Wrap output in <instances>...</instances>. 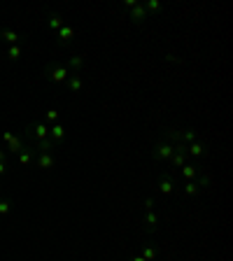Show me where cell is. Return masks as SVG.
Returning <instances> with one entry per match:
<instances>
[{"instance_id": "6", "label": "cell", "mask_w": 233, "mask_h": 261, "mask_svg": "<svg viewBox=\"0 0 233 261\" xmlns=\"http://www.w3.org/2000/svg\"><path fill=\"white\" fill-rule=\"evenodd\" d=\"M182 175H184V177H194V175H196V168L194 166H182Z\"/></svg>"}, {"instance_id": "17", "label": "cell", "mask_w": 233, "mask_h": 261, "mask_svg": "<svg viewBox=\"0 0 233 261\" xmlns=\"http://www.w3.org/2000/svg\"><path fill=\"white\" fill-rule=\"evenodd\" d=\"M133 261H145V259H142V256H135V259H133Z\"/></svg>"}, {"instance_id": "15", "label": "cell", "mask_w": 233, "mask_h": 261, "mask_svg": "<svg viewBox=\"0 0 233 261\" xmlns=\"http://www.w3.org/2000/svg\"><path fill=\"white\" fill-rule=\"evenodd\" d=\"M61 35L68 40V37H72V31H70V28H63V31H61Z\"/></svg>"}, {"instance_id": "3", "label": "cell", "mask_w": 233, "mask_h": 261, "mask_svg": "<svg viewBox=\"0 0 233 261\" xmlns=\"http://www.w3.org/2000/svg\"><path fill=\"white\" fill-rule=\"evenodd\" d=\"M173 147H170V145H161L159 147V149H156V156H159V159H170V156H173Z\"/></svg>"}, {"instance_id": "8", "label": "cell", "mask_w": 233, "mask_h": 261, "mask_svg": "<svg viewBox=\"0 0 233 261\" xmlns=\"http://www.w3.org/2000/svg\"><path fill=\"white\" fill-rule=\"evenodd\" d=\"M189 151H191V154H194V156H201V154H203V147H201V145H196V142H194V145L189 147Z\"/></svg>"}, {"instance_id": "2", "label": "cell", "mask_w": 233, "mask_h": 261, "mask_svg": "<svg viewBox=\"0 0 233 261\" xmlns=\"http://www.w3.org/2000/svg\"><path fill=\"white\" fill-rule=\"evenodd\" d=\"M184 159H186V154L182 151V147H180V149H175V151H173V163H175L177 168H182V166H184Z\"/></svg>"}, {"instance_id": "12", "label": "cell", "mask_w": 233, "mask_h": 261, "mask_svg": "<svg viewBox=\"0 0 233 261\" xmlns=\"http://www.w3.org/2000/svg\"><path fill=\"white\" fill-rule=\"evenodd\" d=\"M145 10H152V12H154V10H159V2H156V0H149Z\"/></svg>"}, {"instance_id": "13", "label": "cell", "mask_w": 233, "mask_h": 261, "mask_svg": "<svg viewBox=\"0 0 233 261\" xmlns=\"http://www.w3.org/2000/svg\"><path fill=\"white\" fill-rule=\"evenodd\" d=\"M70 86H72L75 91H80V89H82V82H80V79H72V82H70Z\"/></svg>"}, {"instance_id": "14", "label": "cell", "mask_w": 233, "mask_h": 261, "mask_svg": "<svg viewBox=\"0 0 233 261\" xmlns=\"http://www.w3.org/2000/svg\"><path fill=\"white\" fill-rule=\"evenodd\" d=\"M54 138H63V128H61V126L54 128Z\"/></svg>"}, {"instance_id": "9", "label": "cell", "mask_w": 233, "mask_h": 261, "mask_svg": "<svg viewBox=\"0 0 233 261\" xmlns=\"http://www.w3.org/2000/svg\"><path fill=\"white\" fill-rule=\"evenodd\" d=\"M184 191H186V193H196V191H198V184L189 182V184H186V189H184Z\"/></svg>"}, {"instance_id": "5", "label": "cell", "mask_w": 233, "mask_h": 261, "mask_svg": "<svg viewBox=\"0 0 233 261\" xmlns=\"http://www.w3.org/2000/svg\"><path fill=\"white\" fill-rule=\"evenodd\" d=\"M159 191H161V193H166V196H168V193L173 191V184H170L168 180H163V182L159 184Z\"/></svg>"}, {"instance_id": "4", "label": "cell", "mask_w": 233, "mask_h": 261, "mask_svg": "<svg viewBox=\"0 0 233 261\" xmlns=\"http://www.w3.org/2000/svg\"><path fill=\"white\" fill-rule=\"evenodd\" d=\"M154 256H156V250H152V247H145L142 250V259L145 261H154Z\"/></svg>"}, {"instance_id": "10", "label": "cell", "mask_w": 233, "mask_h": 261, "mask_svg": "<svg viewBox=\"0 0 233 261\" xmlns=\"http://www.w3.org/2000/svg\"><path fill=\"white\" fill-rule=\"evenodd\" d=\"M40 166H42V168H49V166H51V156H42V159H40Z\"/></svg>"}, {"instance_id": "1", "label": "cell", "mask_w": 233, "mask_h": 261, "mask_svg": "<svg viewBox=\"0 0 233 261\" xmlns=\"http://www.w3.org/2000/svg\"><path fill=\"white\" fill-rule=\"evenodd\" d=\"M145 14H147L145 5H133V12H131V19H133V21H142Z\"/></svg>"}, {"instance_id": "7", "label": "cell", "mask_w": 233, "mask_h": 261, "mask_svg": "<svg viewBox=\"0 0 233 261\" xmlns=\"http://www.w3.org/2000/svg\"><path fill=\"white\" fill-rule=\"evenodd\" d=\"M65 75H68V70H65V68H58V70H54V79H56V82L65 79Z\"/></svg>"}, {"instance_id": "11", "label": "cell", "mask_w": 233, "mask_h": 261, "mask_svg": "<svg viewBox=\"0 0 233 261\" xmlns=\"http://www.w3.org/2000/svg\"><path fill=\"white\" fill-rule=\"evenodd\" d=\"M156 219H159V217H156L154 212H149V214H147V224H149V226H154V224H156Z\"/></svg>"}, {"instance_id": "16", "label": "cell", "mask_w": 233, "mask_h": 261, "mask_svg": "<svg viewBox=\"0 0 233 261\" xmlns=\"http://www.w3.org/2000/svg\"><path fill=\"white\" fill-rule=\"evenodd\" d=\"M44 133H47V128H44V126H37V135L42 138V135H44Z\"/></svg>"}]
</instances>
